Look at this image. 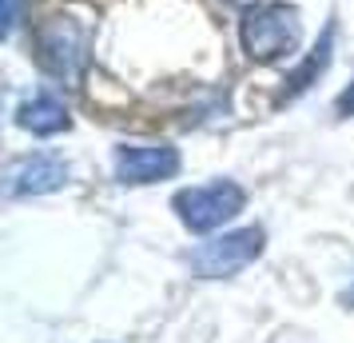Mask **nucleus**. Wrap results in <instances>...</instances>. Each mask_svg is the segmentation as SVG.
I'll list each match as a JSON object with an SVG mask.
<instances>
[{
    "label": "nucleus",
    "instance_id": "7ed1b4c3",
    "mask_svg": "<svg viewBox=\"0 0 354 343\" xmlns=\"http://www.w3.org/2000/svg\"><path fill=\"white\" fill-rule=\"evenodd\" d=\"M247 204V192H243L235 180H215V184H199V188H183L171 208L183 220V228L192 231H215L223 228L227 220H235Z\"/></svg>",
    "mask_w": 354,
    "mask_h": 343
},
{
    "label": "nucleus",
    "instance_id": "f03ea898",
    "mask_svg": "<svg viewBox=\"0 0 354 343\" xmlns=\"http://www.w3.org/2000/svg\"><path fill=\"white\" fill-rule=\"evenodd\" d=\"M36 60L40 68L64 84H76L88 68V33L76 20L52 17L36 28Z\"/></svg>",
    "mask_w": 354,
    "mask_h": 343
},
{
    "label": "nucleus",
    "instance_id": "1a4fd4ad",
    "mask_svg": "<svg viewBox=\"0 0 354 343\" xmlns=\"http://www.w3.org/2000/svg\"><path fill=\"white\" fill-rule=\"evenodd\" d=\"M338 116H354V84L338 96Z\"/></svg>",
    "mask_w": 354,
    "mask_h": 343
},
{
    "label": "nucleus",
    "instance_id": "9b49d317",
    "mask_svg": "<svg viewBox=\"0 0 354 343\" xmlns=\"http://www.w3.org/2000/svg\"><path fill=\"white\" fill-rule=\"evenodd\" d=\"M342 299H346V304H351V308H354V288H351V292H346V295H342Z\"/></svg>",
    "mask_w": 354,
    "mask_h": 343
},
{
    "label": "nucleus",
    "instance_id": "f257e3e1",
    "mask_svg": "<svg viewBox=\"0 0 354 343\" xmlns=\"http://www.w3.org/2000/svg\"><path fill=\"white\" fill-rule=\"evenodd\" d=\"M239 36L247 56L259 60V64L287 60V56H295L299 40H303L299 8H290V4H255V8L243 12Z\"/></svg>",
    "mask_w": 354,
    "mask_h": 343
},
{
    "label": "nucleus",
    "instance_id": "0eeeda50",
    "mask_svg": "<svg viewBox=\"0 0 354 343\" xmlns=\"http://www.w3.org/2000/svg\"><path fill=\"white\" fill-rule=\"evenodd\" d=\"M17 120H20V128L36 132V136H56V132L68 128V108L56 96H44V92H40V96L20 104Z\"/></svg>",
    "mask_w": 354,
    "mask_h": 343
},
{
    "label": "nucleus",
    "instance_id": "423d86ee",
    "mask_svg": "<svg viewBox=\"0 0 354 343\" xmlns=\"http://www.w3.org/2000/svg\"><path fill=\"white\" fill-rule=\"evenodd\" d=\"M68 184V164L56 156H28L8 172V196H44Z\"/></svg>",
    "mask_w": 354,
    "mask_h": 343
},
{
    "label": "nucleus",
    "instance_id": "9d476101",
    "mask_svg": "<svg viewBox=\"0 0 354 343\" xmlns=\"http://www.w3.org/2000/svg\"><path fill=\"white\" fill-rule=\"evenodd\" d=\"M17 28V0H4V33Z\"/></svg>",
    "mask_w": 354,
    "mask_h": 343
},
{
    "label": "nucleus",
    "instance_id": "39448f33",
    "mask_svg": "<svg viewBox=\"0 0 354 343\" xmlns=\"http://www.w3.org/2000/svg\"><path fill=\"white\" fill-rule=\"evenodd\" d=\"M179 172V152L171 144H128L115 152L120 184H156Z\"/></svg>",
    "mask_w": 354,
    "mask_h": 343
},
{
    "label": "nucleus",
    "instance_id": "20e7f679",
    "mask_svg": "<svg viewBox=\"0 0 354 343\" xmlns=\"http://www.w3.org/2000/svg\"><path fill=\"white\" fill-rule=\"evenodd\" d=\"M263 252V228H239V231H227L219 240H207L203 247L192 252V267L195 276L203 279H227L251 267Z\"/></svg>",
    "mask_w": 354,
    "mask_h": 343
},
{
    "label": "nucleus",
    "instance_id": "6e6552de",
    "mask_svg": "<svg viewBox=\"0 0 354 343\" xmlns=\"http://www.w3.org/2000/svg\"><path fill=\"white\" fill-rule=\"evenodd\" d=\"M330 64V28H326V33H322V40H319V49L310 52V56H306V64L299 68V72H295V76H290V88H287V96H295V92H303L306 84L315 80V76H319L322 68Z\"/></svg>",
    "mask_w": 354,
    "mask_h": 343
}]
</instances>
